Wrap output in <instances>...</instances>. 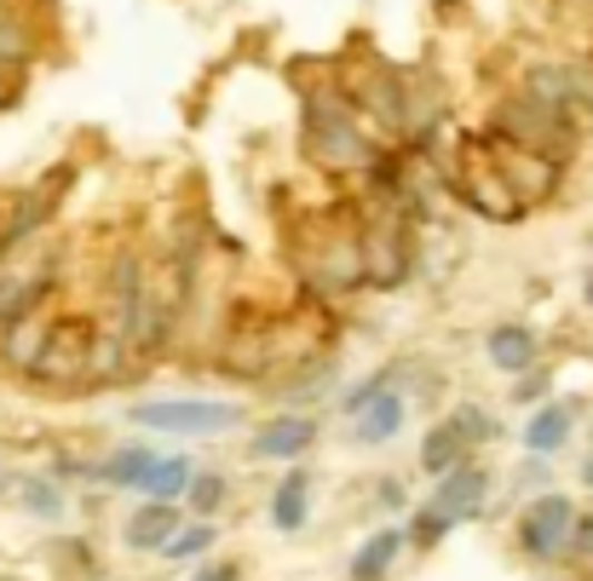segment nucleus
Masks as SVG:
<instances>
[{"instance_id": "obj_7", "label": "nucleus", "mask_w": 593, "mask_h": 581, "mask_svg": "<svg viewBox=\"0 0 593 581\" xmlns=\"http://www.w3.org/2000/svg\"><path fill=\"white\" fill-rule=\"evenodd\" d=\"M484 139H490V156H496L502 179L513 185V196L524 201V208H531V214L559 208V196H565V185H571V167L565 161H553L542 150H524L513 139H496V132H484Z\"/></svg>"}, {"instance_id": "obj_23", "label": "nucleus", "mask_w": 593, "mask_h": 581, "mask_svg": "<svg viewBox=\"0 0 593 581\" xmlns=\"http://www.w3.org/2000/svg\"><path fill=\"white\" fill-rule=\"evenodd\" d=\"M225 501H230V477L214 472V466H196L190 490H185V512H190V519H219Z\"/></svg>"}, {"instance_id": "obj_24", "label": "nucleus", "mask_w": 593, "mask_h": 581, "mask_svg": "<svg viewBox=\"0 0 593 581\" xmlns=\"http://www.w3.org/2000/svg\"><path fill=\"white\" fill-rule=\"evenodd\" d=\"M449 530H455V519H449V512H438L433 501H421V506L404 512V541L415 546V553H433L438 541H449Z\"/></svg>"}, {"instance_id": "obj_22", "label": "nucleus", "mask_w": 593, "mask_h": 581, "mask_svg": "<svg viewBox=\"0 0 593 581\" xmlns=\"http://www.w3.org/2000/svg\"><path fill=\"white\" fill-rule=\"evenodd\" d=\"M190 472H196V461H190L185 450H174V455H156V466L145 472L139 495H145V501H185V490H190Z\"/></svg>"}, {"instance_id": "obj_4", "label": "nucleus", "mask_w": 593, "mask_h": 581, "mask_svg": "<svg viewBox=\"0 0 593 581\" xmlns=\"http://www.w3.org/2000/svg\"><path fill=\"white\" fill-rule=\"evenodd\" d=\"M478 127L496 132V139L524 145V150H542V156L565 161V167H576L582 139H587V127L571 110H553V105H542V98H531L524 87H502L496 98H490V110H484Z\"/></svg>"}, {"instance_id": "obj_27", "label": "nucleus", "mask_w": 593, "mask_h": 581, "mask_svg": "<svg viewBox=\"0 0 593 581\" xmlns=\"http://www.w3.org/2000/svg\"><path fill=\"white\" fill-rule=\"evenodd\" d=\"M518 408H536V403H547L553 397V368L547 363H536V368H524V374H513V392H507Z\"/></svg>"}, {"instance_id": "obj_6", "label": "nucleus", "mask_w": 593, "mask_h": 581, "mask_svg": "<svg viewBox=\"0 0 593 581\" xmlns=\"http://www.w3.org/2000/svg\"><path fill=\"white\" fill-rule=\"evenodd\" d=\"M70 185H76V161H58L36 185H23L18 196H7V214H0V254H12L23 243H36V236H47L58 225V214H63Z\"/></svg>"}, {"instance_id": "obj_20", "label": "nucleus", "mask_w": 593, "mask_h": 581, "mask_svg": "<svg viewBox=\"0 0 593 581\" xmlns=\"http://www.w3.org/2000/svg\"><path fill=\"white\" fill-rule=\"evenodd\" d=\"M36 58H41V29L29 23L23 7H0V63H12V70H29Z\"/></svg>"}, {"instance_id": "obj_10", "label": "nucleus", "mask_w": 593, "mask_h": 581, "mask_svg": "<svg viewBox=\"0 0 593 581\" xmlns=\"http://www.w3.org/2000/svg\"><path fill=\"white\" fill-rule=\"evenodd\" d=\"M547 352V339L536 323H524V317H507V323H490L484 328V363L496 368V374H524V368H536Z\"/></svg>"}, {"instance_id": "obj_30", "label": "nucleus", "mask_w": 593, "mask_h": 581, "mask_svg": "<svg viewBox=\"0 0 593 581\" xmlns=\"http://www.w3.org/2000/svg\"><path fill=\"white\" fill-rule=\"evenodd\" d=\"M565 553H571V559H593V512H576V519H571Z\"/></svg>"}, {"instance_id": "obj_12", "label": "nucleus", "mask_w": 593, "mask_h": 581, "mask_svg": "<svg viewBox=\"0 0 593 581\" xmlns=\"http://www.w3.org/2000/svg\"><path fill=\"white\" fill-rule=\"evenodd\" d=\"M312 495H317L312 466L294 461V466L277 477V484H271V495H266V519H271V530H277V535H300V530L312 524Z\"/></svg>"}, {"instance_id": "obj_19", "label": "nucleus", "mask_w": 593, "mask_h": 581, "mask_svg": "<svg viewBox=\"0 0 593 581\" xmlns=\"http://www.w3.org/2000/svg\"><path fill=\"white\" fill-rule=\"evenodd\" d=\"M156 443H145V437H134V443H116V450L98 461V484L105 490H139L145 484V472L156 466Z\"/></svg>"}, {"instance_id": "obj_32", "label": "nucleus", "mask_w": 593, "mask_h": 581, "mask_svg": "<svg viewBox=\"0 0 593 581\" xmlns=\"http://www.w3.org/2000/svg\"><path fill=\"white\" fill-rule=\"evenodd\" d=\"M582 305L593 312V259H587V270H582Z\"/></svg>"}, {"instance_id": "obj_3", "label": "nucleus", "mask_w": 593, "mask_h": 581, "mask_svg": "<svg viewBox=\"0 0 593 581\" xmlns=\"http://www.w3.org/2000/svg\"><path fill=\"white\" fill-rule=\"evenodd\" d=\"M357 254H364V294H398L415 283V270L426 259L421 225L398 208L392 196L357 190Z\"/></svg>"}, {"instance_id": "obj_9", "label": "nucleus", "mask_w": 593, "mask_h": 581, "mask_svg": "<svg viewBox=\"0 0 593 581\" xmlns=\"http://www.w3.org/2000/svg\"><path fill=\"white\" fill-rule=\"evenodd\" d=\"M317 437H323V421L312 415V408H277V415H266L254 426L248 437V461H306L317 450Z\"/></svg>"}, {"instance_id": "obj_21", "label": "nucleus", "mask_w": 593, "mask_h": 581, "mask_svg": "<svg viewBox=\"0 0 593 581\" xmlns=\"http://www.w3.org/2000/svg\"><path fill=\"white\" fill-rule=\"evenodd\" d=\"M18 506L41 524H58L63 512H70V495H63V484L52 472H29V477H18Z\"/></svg>"}, {"instance_id": "obj_8", "label": "nucleus", "mask_w": 593, "mask_h": 581, "mask_svg": "<svg viewBox=\"0 0 593 581\" xmlns=\"http://www.w3.org/2000/svg\"><path fill=\"white\" fill-rule=\"evenodd\" d=\"M571 519H576V501L571 495H559V490H542L524 501L518 512V553L524 559H536V564H553V559H565V535H571Z\"/></svg>"}, {"instance_id": "obj_34", "label": "nucleus", "mask_w": 593, "mask_h": 581, "mask_svg": "<svg viewBox=\"0 0 593 581\" xmlns=\"http://www.w3.org/2000/svg\"><path fill=\"white\" fill-rule=\"evenodd\" d=\"M587 254H593V230H587Z\"/></svg>"}, {"instance_id": "obj_1", "label": "nucleus", "mask_w": 593, "mask_h": 581, "mask_svg": "<svg viewBox=\"0 0 593 581\" xmlns=\"http://www.w3.org/2000/svg\"><path fill=\"white\" fill-rule=\"evenodd\" d=\"M294 98H300V161L312 174H323L328 185H352L375 161L380 139L364 127L357 105L346 98L335 63H323L312 76L294 70Z\"/></svg>"}, {"instance_id": "obj_2", "label": "nucleus", "mask_w": 593, "mask_h": 581, "mask_svg": "<svg viewBox=\"0 0 593 581\" xmlns=\"http://www.w3.org/2000/svg\"><path fill=\"white\" fill-rule=\"evenodd\" d=\"M438 185H444V196L455 201V208H467L484 225H524L531 219V208L513 196L496 156H490L484 127H461V121L449 127V139L438 150Z\"/></svg>"}, {"instance_id": "obj_26", "label": "nucleus", "mask_w": 593, "mask_h": 581, "mask_svg": "<svg viewBox=\"0 0 593 581\" xmlns=\"http://www.w3.org/2000/svg\"><path fill=\"white\" fill-rule=\"evenodd\" d=\"M449 421L461 426V437H467L473 450H484V443L502 437V415H496V408H484V403H455Z\"/></svg>"}, {"instance_id": "obj_29", "label": "nucleus", "mask_w": 593, "mask_h": 581, "mask_svg": "<svg viewBox=\"0 0 593 581\" xmlns=\"http://www.w3.org/2000/svg\"><path fill=\"white\" fill-rule=\"evenodd\" d=\"M547 477H553V466H547L542 455H524V466L513 472V490H518V495H542Z\"/></svg>"}, {"instance_id": "obj_35", "label": "nucleus", "mask_w": 593, "mask_h": 581, "mask_svg": "<svg viewBox=\"0 0 593 581\" xmlns=\"http://www.w3.org/2000/svg\"><path fill=\"white\" fill-rule=\"evenodd\" d=\"M0 581H18V575H0Z\"/></svg>"}, {"instance_id": "obj_31", "label": "nucleus", "mask_w": 593, "mask_h": 581, "mask_svg": "<svg viewBox=\"0 0 593 581\" xmlns=\"http://www.w3.org/2000/svg\"><path fill=\"white\" fill-rule=\"evenodd\" d=\"M190 581H243V564L237 559H208V564H196Z\"/></svg>"}, {"instance_id": "obj_18", "label": "nucleus", "mask_w": 593, "mask_h": 581, "mask_svg": "<svg viewBox=\"0 0 593 581\" xmlns=\"http://www.w3.org/2000/svg\"><path fill=\"white\" fill-rule=\"evenodd\" d=\"M404 546H409V541H404V524H386V530H375L369 541H357L346 575H352V581H386L392 564L404 559Z\"/></svg>"}, {"instance_id": "obj_33", "label": "nucleus", "mask_w": 593, "mask_h": 581, "mask_svg": "<svg viewBox=\"0 0 593 581\" xmlns=\"http://www.w3.org/2000/svg\"><path fill=\"white\" fill-rule=\"evenodd\" d=\"M582 484L593 490V437H587V455H582Z\"/></svg>"}, {"instance_id": "obj_17", "label": "nucleus", "mask_w": 593, "mask_h": 581, "mask_svg": "<svg viewBox=\"0 0 593 581\" xmlns=\"http://www.w3.org/2000/svg\"><path fill=\"white\" fill-rule=\"evenodd\" d=\"M415 461H421V472H426V477H444L449 466L473 461V443L461 437V426H455L449 415H438L433 426L421 432V455H415Z\"/></svg>"}, {"instance_id": "obj_13", "label": "nucleus", "mask_w": 593, "mask_h": 581, "mask_svg": "<svg viewBox=\"0 0 593 581\" xmlns=\"http://www.w3.org/2000/svg\"><path fill=\"white\" fill-rule=\"evenodd\" d=\"M179 524H185V501H139L121 519V541H127V553H161Z\"/></svg>"}, {"instance_id": "obj_5", "label": "nucleus", "mask_w": 593, "mask_h": 581, "mask_svg": "<svg viewBox=\"0 0 593 581\" xmlns=\"http://www.w3.org/2000/svg\"><path fill=\"white\" fill-rule=\"evenodd\" d=\"M127 421L139 432H168V437H225L248 426V403L237 397H139L127 403Z\"/></svg>"}, {"instance_id": "obj_36", "label": "nucleus", "mask_w": 593, "mask_h": 581, "mask_svg": "<svg viewBox=\"0 0 593 581\" xmlns=\"http://www.w3.org/2000/svg\"><path fill=\"white\" fill-rule=\"evenodd\" d=\"M587 58H593V41H587Z\"/></svg>"}, {"instance_id": "obj_14", "label": "nucleus", "mask_w": 593, "mask_h": 581, "mask_svg": "<svg viewBox=\"0 0 593 581\" xmlns=\"http://www.w3.org/2000/svg\"><path fill=\"white\" fill-rule=\"evenodd\" d=\"M404 421H409V392L392 386V392H380L369 408H357L346 426H352V443H357V450H386V443L404 432Z\"/></svg>"}, {"instance_id": "obj_28", "label": "nucleus", "mask_w": 593, "mask_h": 581, "mask_svg": "<svg viewBox=\"0 0 593 581\" xmlns=\"http://www.w3.org/2000/svg\"><path fill=\"white\" fill-rule=\"evenodd\" d=\"M375 506H380V512H392V519H404V512L415 506V501H409V484H404L398 472H386L380 484H375Z\"/></svg>"}, {"instance_id": "obj_25", "label": "nucleus", "mask_w": 593, "mask_h": 581, "mask_svg": "<svg viewBox=\"0 0 593 581\" xmlns=\"http://www.w3.org/2000/svg\"><path fill=\"white\" fill-rule=\"evenodd\" d=\"M214 541H219V524H214V519H185V524L174 530V541L161 546V559H168V564L208 559V553H214Z\"/></svg>"}, {"instance_id": "obj_37", "label": "nucleus", "mask_w": 593, "mask_h": 581, "mask_svg": "<svg viewBox=\"0 0 593 581\" xmlns=\"http://www.w3.org/2000/svg\"><path fill=\"white\" fill-rule=\"evenodd\" d=\"M0 214H7V201H0Z\"/></svg>"}, {"instance_id": "obj_16", "label": "nucleus", "mask_w": 593, "mask_h": 581, "mask_svg": "<svg viewBox=\"0 0 593 581\" xmlns=\"http://www.w3.org/2000/svg\"><path fill=\"white\" fill-rule=\"evenodd\" d=\"M277 381H283V386H271V392H277V403H283V408H300V403H323V397H335V381H340V352H317L312 363L277 374Z\"/></svg>"}, {"instance_id": "obj_11", "label": "nucleus", "mask_w": 593, "mask_h": 581, "mask_svg": "<svg viewBox=\"0 0 593 581\" xmlns=\"http://www.w3.org/2000/svg\"><path fill=\"white\" fill-rule=\"evenodd\" d=\"M490 466H478V461H461V466H449L444 477H438V490H433V506L438 512H449L455 524H473V519H484V506H490Z\"/></svg>"}, {"instance_id": "obj_15", "label": "nucleus", "mask_w": 593, "mask_h": 581, "mask_svg": "<svg viewBox=\"0 0 593 581\" xmlns=\"http://www.w3.org/2000/svg\"><path fill=\"white\" fill-rule=\"evenodd\" d=\"M571 437H576V403H565V397L536 403V408H531V421H524V432H518L524 455H542V461H553Z\"/></svg>"}]
</instances>
